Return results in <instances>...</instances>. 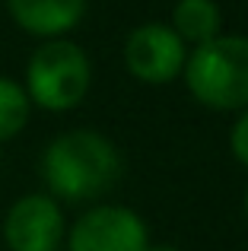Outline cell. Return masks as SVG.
<instances>
[{
  "instance_id": "2",
  "label": "cell",
  "mask_w": 248,
  "mask_h": 251,
  "mask_svg": "<svg viewBox=\"0 0 248 251\" xmlns=\"http://www.w3.org/2000/svg\"><path fill=\"white\" fill-rule=\"evenodd\" d=\"M23 89L32 108L64 115L83 105L93 89V61L86 48L74 38H51L38 42L23 70Z\"/></svg>"
},
{
  "instance_id": "5",
  "label": "cell",
  "mask_w": 248,
  "mask_h": 251,
  "mask_svg": "<svg viewBox=\"0 0 248 251\" xmlns=\"http://www.w3.org/2000/svg\"><path fill=\"white\" fill-rule=\"evenodd\" d=\"M188 64V45L172 32L169 23L149 19L130 29L124 38V67L143 86H169L181 80Z\"/></svg>"
},
{
  "instance_id": "1",
  "label": "cell",
  "mask_w": 248,
  "mask_h": 251,
  "mask_svg": "<svg viewBox=\"0 0 248 251\" xmlns=\"http://www.w3.org/2000/svg\"><path fill=\"white\" fill-rule=\"evenodd\" d=\"M121 150L96 127H74L51 137L38 159L45 194L57 203H83L102 197L121 178Z\"/></svg>"
},
{
  "instance_id": "3",
  "label": "cell",
  "mask_w": 248,
  "mask_h": 251,
  "mask_svg": "<svg viewBox=\"0 0 248 251\" xmlns=\"http://www.w3.org/2000/svg\"><path fill=\"white\" fill-rule=\"evenodd\" d=\"M185 89L210 111L248 108V35H217L213 42L188 51Z\"/></svg>"
},
{
  "instance_id": "6",
  "label": "cell",
  "mask_w": 248,
  "mask_h": 251,
  "mask_svg": "<svg viewBox=\"0 0 248 251\" xmlns=\"http://www.w3.org/2000/svg\"><path fill=\"white\" fill-rule=\"evenodd\" d=\"M0 235L6 251H61L67 239V216L51 194L29 191L6 207Z\"/></svg>"
},
{
  "instance_id": "9",
  "label": "cell",
  "mask_w": 248,
  "mask_h": 251,
  "mask_svg": "<svg viewBox=\"0 0 248 251\" xmlns=\"http://www.w3.org/2000/svg\"><path fill=\"white\" fill-rule=\"evenodd\" d=\"M32 111L35 108L25 96L23 83L0 74V143L16 140L25 130V124L32 121Z\"/></svg>"
},
{
  "instance_id": "10",
  "label": "cell",
  "mask_w": 248,
  "mask_h": 251,
  "mask_svg": "<svg viewBox=\"0 0 248 251\" xmlns=\"http://www.w3.org/2000/svg\"><path fill=\"white\" fill-rule=\"evenodd\" d=\"M229 153L242 169H248V108L239 111L229 127Z\"/></svg>"
},
{
  "instance_id": "7",
  "label": "cell",
  "mask_w": 248,
  "mask_h": 251,
  "mask_svg": "<svg viewBox=\"0 0 248 251\" xmlns=\"http://www.w3.org/2000/svg\"><path fill=\"white\" fill-rule=\"evenodd\" d=\"M6 16L19 32L51 42V38H70V32L83 23L89 0H3Z\"/></svg>"
},
{
  "instance_id": "12",
  "label": "cell",
  "mask_w": 248,
  "mask_h": 251,
  "mask_svg": "<svg viewBox=\"0 0 248 251\" xmlns=\"http://www.w3.org/2000/svg\"><path fill=\"white\" fill-rule=\"evenodd\" d=\"M242 210H245V220H248V188H245V197H242Z\"/></svg>"
},
{
  "instance_id": "11",
  "label": "cell",
  "mask_w": 248,
  "mask_h": 251,
  "mask_svg": "<svg viewBox=\"0 0 248 251\" xmlns=\"http://www.w3.org/2000/svg\"><path fill=\"white\" fill-rule=\"evenodd\" d=\"M147 251H185V248H178V245H169V242H159V245H153L149 242V248Z\"/></svg>"
},
{
  "instance_id": "8",
  "label": "cell",
  "mask_w": 248,
  "mask_h": 251,
  "mask_svg": "<svg viewBox=\"0 0 248 251\" xmlns=\"http://www.w3.org/2000/svg\"><path fill=\"white\" fill-rule=\"evenodd\" d=\"M169 25L188 45V51H194L223 35V10L217 0H175Z\"/></svg>"
},
{
  "instance_id": "4",
  "label": "cell",
  "mask_w": 248,
  "mask_h": 251,
  "mask_svg": "<svg viewBox=\"0 0 248 251\" xmlns=\"http://www.w3.org/2000/svg\"><path fill=\"white\" fill-rule=\"evenodd\" d=\"M67 251H147L149 226L137 210L124 203L89 207L67 226Z\"/></svg>"
}]
</instances>
